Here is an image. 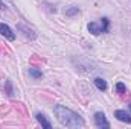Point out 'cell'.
<instances>
[{
    "mask_svg": "<svg viewBox=\"0 0 131 129\" xmlns=\"http://www.w3.org/2000/svg\"><path fill=\"white\" fill-rule=\"evenodd\" d=\"M53 112H55L58 122H60L63 126H66V128H82V126L85 125L84 119H82L79 114H76V112H73L72 109L66 108L64 105H55Z\"/></svg>",
    "mask_w": 131,
    "mask_h": 129,
    "instance_id": "6da1fadb",
    "label": "cell"
},
{
    "mask_svg": "<svg viewBox=\"0 0 131 129\" xmlns=\"http://www.w3.org/2000/svg\"><path fill=\"white\" fill-rule=\"evenodd\" d=\"M87 29L92 35H99V33H105L110 31V20L108 17H102L99 18V21H92L87 24Z\"/></svg>",
    "mask_w": 131,
    "mask_h": 129,
    "instance_id": "7a4b0ae2",
    "label": "cell"
},
{
    "mask_svg": "<svg viewBox=\"0 0 131 129\" xmlns=\"http://www.w3.org/2000/svg\"><path fill=\"white\" fill-rule=\"evenodd\" d=\"M95 125L98 126V128H104V129H107V128H110V123H108V120H107V117H105V114L104 112H96L95 114Z\"/></svg>",
    "mask_w": 131,
    "mask_h": 129,
    "instance_id": "3957f363",
    "label": "cell"
},
{
    "mask_svg": "<svg viewBox=\"0 0 131 129\" xmlns=\"http://www.w3.org/2000/svg\"><path fill=\"white\" fill-rule=\"evenodd\" d=\"M0 35L5 36V38L9 40V41H14V40H15V33L12 32V29H11L8 24H5V23H0Z\"/></svg>",
    "mask_w": 131,
    "mask_h": 129,
    "instance_id": "277c9868",
    "label": "cell"
},
{
    "mask_svg": "<svg viewBox=\"0 0 131 129\" xmlns=\"http://www.w3.org/2000/svg\"><path fill=\"white\" fill-rule=\"evenodd\" d=\"M17 29L23 33L26 38H29V40H35V38H37V33L34 32L31 28H28L26 24H17Z\"/></svg>",
    "mask_w": 131,
    "mask_h": 129,
    "instance_id": "5b68a950",
    "label": "cell"
},
{
    "mask_svg": "<svg viewBox=\"0 0 131 129\" xmlns=\"http://www.w3.org/2000/svg\"><path fill=\"white\" fill-rule=\"evenodd\" d=\"M114 117L119 120V122H124V123H131V115L124 111V109H116L114 111Z\"/></svg>",
    "mask_w": 131,
    "mask_h": 129,
    "instance_id": "8992f818",
    "label": "cell"
},
{
    "mask_svg": "<svg viewBox=\"0 0 131 129\" xmlns=\"http://www.w3.org/2000/svg\"><path fill=\"white\" fill-rule=\"evenodd\" d=\"M35 117H37V120H38V123H40V125H41V126H43L44 129H50V128H52V125H50V122H49V120L46 119V115H44V114H41V112H38V114H37Z\"/></svg>",
    "mask_w": 131,
    "mask_h": 129,
    "instance_id": "52a82bcc",
    "label": "cell"
},
{
    "mask_svg": "<svg viewBox=\"0 0 131 129\" xmlns=\"http://www.w3.org/2000/svg\"><path fill=\"white\" fill-rule=\"evenodd\" d=\"M95 85H96V88H98L99 91H105L107 90V82L102 78H96L95 79Z\"/></svg>",
    "mask_w": 131,
    "mask_h": 129,
    "instance_id": "ba28073f",
    "label": "cell"
},
{
    "mask_svg": "<svg viewBox=\"0 0 131 129\" xmlns=\"http://www.w3.org/2000/svg\"><path fill=\"white\" fill-rule=\"evenodd\" d=\"M64 14L67 17H73V15L79 14V8H78V6H69V8H66Z\"/></svg>",
    "mask_w": 131,
    "mask_h": 129,
    "instance_id": "9c48e42d",
    "label": "cell"
},
{
    "mask_svg": "<svg viewBox=\"0 0 131 129\" xmlns=\"http://www.w3.org/2000/svg\"><path fill=\"white\" fill-rule=\"evenodd\" d=\"M29 74L32 76L34 79H40V78H43V71L38 70V68H35V67H31V68H29Z\"/></svg>",
    "mask_w": 131,
    "mask_h": 129,
    "instance_id": "30bf717a",
    "label": "cell"
},
{
    "mask_svg": "<svg viewBox=\"0 0 131 129\" xmlns=\"http://www.w3.org/2000/svg\"><path fill=\"white\" fill-rule=\"evenodd\" d=\"M3 90H5V93H6L8 96H12V94H14L12 84H11V81H9V79H6V81H5V87H3Z\"/></svg>",
    "mask_w": 131,
    "mask_h": 129,
    "instance_id": "8fae6325",
    "label": "cell"
},
{
    "mask_svg": "<svg viewBox=\"0 0 131 129\" xmlns=\"http://www.w3.org/2000/svg\"><path fill=\"white\" fill-rule=\"evenodd\" d=\"M116 91H117L119 94L127 93V87H125V84H124V82H117V84H116Z\"/></svg>",
    "mask_w": 131,
    "mask_h": 129,
    "instance_id": "7c38bea8",
    "label": "cell"
},
{
    "mask_svg": "<svg viewBox=\"0 0 131 129\" xmlns=\"http://www.w3.org/2000/svg\"><path fill=\"white\" fill-rule=\"evenodd\" d=\"M3 9H6V6H5V3L0 0V11H3Z\"/></svg>",
    "mask_w": 131,
    "mask_h": 129,
    "instance_id": "4fadbf2b",
    "label": "cell"
},
{
    "mask_svg": "<svg viewBox=\"0 0 131 129\" xmlns=\"http://www.w3.org/2000/svg\"><path fill=\"white\" fill-rule=\"evenodd\" d=\"M130 109H131V103H130Z\"/></svg>",
    "mask_w": 131,
    "mask_h": 129,
    "instance_id": "5bb4252c",
    "label": "cell"
}]
</instances>
